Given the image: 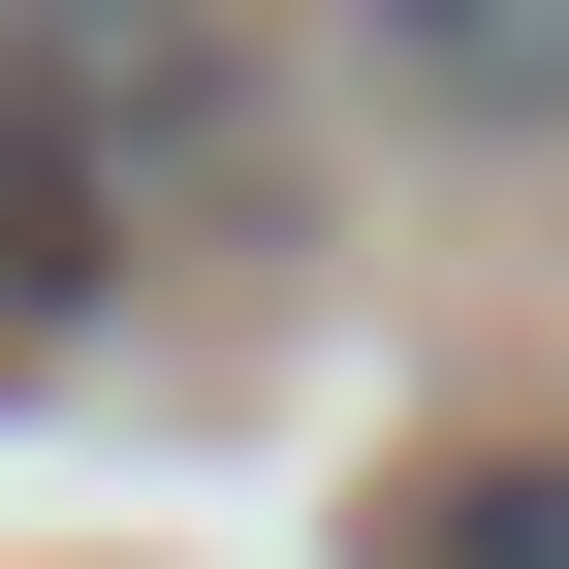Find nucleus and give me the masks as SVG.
Here are the masks:
<instances>
[{"mask_svg": "<svg viewBox=\"0 0 569 569\" xmlns=\"http://www.w3.org/2000/svg\"><path fill=\"white\" fill-rule=\"evenodd\" d=\"M0 96H32L127 222H253V190H284V127H253V32H222V0H0Z\"/></svg>", "mask_w": 569, "mask_h": 569, "instance_id": "1", "label": "nucleus"}, {"mask_svg": "<svg viewBox=\"0 0 569 569\" xmlns=\"http://www.w3.org/2000/svg\"><path fill=\"white\" fill-rule=\"evenodd\" d=\"M348 63L411 127H569V0H348Z\"/></svg>", "mask_w": 569, "mask_h": 569, "instance_id": "2", "label": "nucleus"}, {"mask_svg": "<svg viewBox=\"0 0 569 569\" xmlns=\"http://www.w3.org/2000/svg\"><path fill=\"white\" fill-rule=\"evenodd\" d=\"M348 569H569V443H443V475H380Z\"/></svg>", "mask_w": 569, "mask_h": 569, "instance_id": "3", "label": "nucleus"}, {"mask_svg": "<svg viewBox=\"0 0 569 569\" xmlns=\"http://www.w3.org/2000/svg\"><path fill=\"white\" fill-rule=\"evenodd\" d=\"M127 253H159V222H127V190H96V159H63V127H32V96H0V317H96V284H127Z\"/></svg>", "mask_w": 569, "mask_h": 569, "instance_id": "4", "label": "nucleus"}]
</instances>
